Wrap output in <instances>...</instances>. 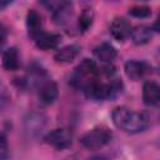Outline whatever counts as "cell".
Segmentation results:
<instances>
[{
    "label": "cell",
    "mask_w": 160,
    "mask_h": 160,
    "mask_svg": "<svg viewBox=\"0 0 160 160\" xmlns=\"http://www.w3.org/2000/svg\"><path fill=\"white\" fill-rule=\"evenodd\" d=\"M112 122L125 132H140L148 126V118L139 111L126 106H118L111 114Z\"/></svg>",
    "instance_id": "obj_1"
},
{
    "label": "cell",
    "mask_w": 160,
    "mask_h": 160,
    "mask_svg": "<svg viewBox=\"0 0 160 160\" xmlns=\"http://www.w3.org/2000/svg\"><path fill=\"white\" fill-rule=\"evenodd\" d=\"M99 68L95 64V61L90 59H84L74 70L71 78H70V84L74 88L81 89L82 91L95 80H98L99 75Z\"/></svg>",
    "instance_id": "obj_2"
},
{
    "label": "cell",
    "mask_w": 160,
    "mask_h": 160,
    "mask_svg": "<svg viewBox=\"0 0 160 160\" xmlns=\"http://www.w3.org/2000/svg\"><path fill=\"white\" fill-rule=\"evenodd\" d=\"M111 131L106 126H96L80 138V144L88 150H99L110 142Z\"/></svg>",
    "instance_id": "obj_3"
},
{
    "label": "cell",
    "mask_w": 160,
    "mask_h": 160,
    "mask_svg": "<svg viewBox=\"0 0 160 160\" xmlns=\"http://www.w3.org/2000/svg\"><path fill=\"white\" fill-rule=\"evenodd\" d=\"M118 90H119V84H116V82L105 84V82H101L98 79L94 82H91L84 90V92L90 99H94V100H105V99H109V98L114 96V94Z\"/></svg>",
    "instance_id": "obj_4"
},
{
    "label": "cell",
    "mask_w": 160,
    "mask_h": 160,
    "mask_svg": "<svg viewBox=\"0 0 160 160\" xmlns=\"http://www.w3.org/2000/svg\"><path fill=\"white\" fill-rule=\"evenodd\" d=\"M45 142L49 144L50 146L58 149V150H64L69 148L72 142V132L70 129L66 128H58L51 131H49L45 138Z\"/></svg>",
    "instance_id": "obj_5"
},
{
    "label": "cell",
    "mask_w": 160,
    "mask_h": 160,
    "mask_svg": "<svg viewBox=\"0 0 160 160\" xmlns=\"http://www.w3.org/2000/svg\"><path fill=\"white\" fill-rule=\"evenodd\" d=\"M124 70H125V74L129 79L136 81V80L145 78L149 72H151V66L146 61L131 59V60H128L125 62Z\"/></svg>",
    "instance_id": "obj_6"
},
{
    "label": "cell",
    "mask_w": 160,
    "mask_h": 160,
    "mask_svg": "<svg viewBox=\"0 0 160 160\" xmlns=\"http://www.w3.org/2000/svg\"><path fill=\"white\" fill-rule=\"evenodd\" d=\"M131 24L125 18H115L110 24V32L114 39L122 41L131 35Z\"/></svg>",
    "instance_id": "obj_7"
},
{
    "label": "cell",
    "mask_w": 160,
    "mask_h": 160,
    "mask_svg": "<svg viewBox=\"0 0 160 160\" xmlns=\"http://www.w3.org/2000/svg\"><path fill=\"white\" fill-rule=\"evenodd\" d=\"M39 101L42 105H50L52 104L56 98H58V85L55 81L52 80H46L44 82H41L40 88H39Z\"/></svg>",
    "instance_id": "obj_8"
},
{
    "label": "cell",
    "mask_w": 160,
    "mask_h": 160,
    "mask_svg": "<svg viewBox=\"0 0 160 160\" xmlns=\"http://www.w3.org/2000/svg\"><path fill=\"white\" fill-rule=\"evenodd\" d=\"M36 46L41 50H50V49H55L59 42H60V35L58 34H52V32H46V31H40L39 34H36L34 38H31Z\"/></svg>",
    "instance_id": "obj_9"
},
{
    "label": "cell",
    "mask_w": 160,
    "mask_h": 160,
    "mask_svg": "<svg viewBox=\"0 0 160 160\" xmlns=\"http://www.w3.org/2000/svg\"><path fill=\"white\" fill-rule=\"evenodd\" d=\"M142 100L146 105H156L160 102V85L155 81H146L142 86Z\"/></svg>",
    "instance_id": "obj_10"
},
{
    "label": "cell",
    "mask_w": 160,
    "mask_h": 160,
    "mask_svg": "<svg viewBox=\"0 0 160 160\" xmlns=\"http://www.w3.org/2000/svg\"><path fill=\"white\" fill-rule=\"evenodd\" d=\"M94 55L102 62H111L116 58L118 51L110 42H101L94 48Z\"/></svg>",
    "instance_id": "obj_11"
},
{
    "label": "cell",
    "mask_w": 160,
    "mask_h": 160,
    "mask_svg": "<svg viewBox=\"0 0 160 160\" xmlns=\"http://www.w3.org/2000/svg\"><path fill=\"white\" fill-rule=\"evenodd\" d=\"M20 65V59H19V52L18 49L11 46L4 50L2 52V68L8 71H14L18 70Z\"/></svg>",
    "instance_id": "obj_12"
},
{
    "label": "cell",
    "mask_w": 160,
    "mask_h": 160,
    "mask_svg": "<svg viewBox=\"0 0 160 160\" xmlns=\"http://www.w3.org/2000/svg\"><path fill=\"white\" fill-rule=\"evenodd\" d=\"M80 52V46L76 44L66 45L61 49H59L55 54V60L58 62H71Z\"/></svg>",
    "instance_id": "obj_13"
},
{
    "label": "cell",
    "mask_w": 160,
    "mask_h": 160,
    "mask_svg": "<svg viewBox=\"0 0 160 160\" xmlns=\"http://www.w3.org/2000/svg\"><path fill=\"white\" fill-rule=\"evenodd\" d=\"M26 26H28V30H29V35L31 38H34L36 34L42 31L41 15L36 10H34V9L29 10V12L26 15Z\"/></svg>",
    "instance_id": "obj_14"
},
{
    "label": "cell",
    "mask_w": 160,
    "mask_h": 160,
    "mask_svg": "<svg viewBox=\"0 0 160 160\" xmlns=\"http://www.w3.org/2000/svg\"><path fill=\"white\" fill-rule=\"evenodd\" d=\"M151 29L145 26V25H140V26H136L132 31H131V39L134 41V44L136 45H142V44H146L150 41L151 39Z\"/></svg>",
    "instance_id": "obj_15"
},
{
    "label": "cell",
    "mask_w": 160,
    "mask_h": 160,
    "mask_svg": "<svg viewBox=\"0 0 160 160\" xmlns=\"http://www.w3.org/2000/svg\"><path fill=\"white\" fill-rule=\"evenodd\" d=\"M25 125H26V130H29L30 132H38V131H41L42 126L45 125V119L41 114L40 115L32 114L30 115L29 119H26Z\"/></svg>",
    "instance_id": "obj_16"
},
{
    "label": "cell",
    "mask_w": 160,
    "mask_h": 160,
    "mask_svg": "<svg viewBox=\"0 0 160 160\" xmlns=\"http://www.w3.org/2000/svg\"><path fill=\"white\" fill-rule=\"evenodd\" d=\"M92 19H94V12H92V10L85 9V10L81 12V15H80V18H79V28L81 29V31H86V30L91 26Z\"/></svg>",
    "instance_id": "obj_17"
},
{
    "label": "cell",
    "mask_w": 160,
    "mask_h": 160,
    "mask_svg": "<svg viewBox=\"0 0 160 160\" xmlns=\"http://www.w3.org/2000/svg\"><path fill=\"white\" fill-rule=\"evenodd\" d=\"M129 14L135 18H146L151 14V10L146 5H136L129 9Z\"/></svg>",
    "instance_id": "obj_18"
},
{
    "label": "cell",
    "mask_w": 160,
    "mask_h": 160,
    "mask_svg": "<svg viewBox=\"0 0 160 160\" xmlns=\"http://www.w3.org/2000/svg\"><path fill=\"white\" fill-rule=\"evenodd\" d=\"M0 154H1V159L5 160L8 158V142H6V136L5 134L1 135V148H0Z\"/></svg>",
    "instance_id": "obj_19"
},
{
    "label": "cell",
    "mask_w": 160,
    "mask_h": 160,
    "mask_svg": "<svg viewBox=\"0 0 160 160\" xmlns=\"http://www.w3.org/2000/svg\"><path fill=\"white\" fill-rule=\"evenodd\" d=\"M151 30H154V31H156V32H160V15H159V16L156 18V20L154 21Z\"/></svg>",
    "instance_id": "obj_20"
},
{
    "label": "cell",
    "mask_w": 160,
    "mask_h": 160,
    "mask_svg": "<svg viewBox=\"0 0 160 160\" xmlns=\"http://www.w3.org/2000/svg\"><path fill=\"white\" fill-rule=\"evenodd\" d=\"M88 160H106L104 156H99V155H95V156H91V158H89Z\"/></svg>",
    "instance_id": "obj_21"
},
{
    "label": "cell",
    "mask_w": 160,
    "mask_h": 160,
    "mask_svg": "<svg viewBox=\"0 0 160 160\" xmlns=\"http://www.w3.org/2000/svg\"><path fill=\"white\" fill-rule=\"evenodd\" d=\"M156 145H158V146H159V148H160V138H159V139H158V140H156Z\"/></svg>",
    "instance_id": "obj_22"
},
{
    "label": "cell",
    "mask_w": 160,
    "mask_h": 160,
    "mask_svg": "<svg viewBox=\"0 0 160 160\" xmlns=\"http://www.w3.org/2000/svg\"><path fill=\"white\" fill-rule=\"evenodd\" d=\"M159 54H160V48H159Z\"/></svg>",
    "instance_id": "obj_23"
}]
</instances>
